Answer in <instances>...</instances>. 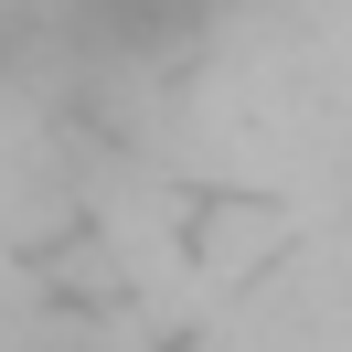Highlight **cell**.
Listing matches in <instances>:
<instances>
[{"mask_svg": "<svg viewBox=\"0 0 352 352\" xmlns=\"http://www.w3.org/2000/svg\"><path fill=\"white\" fill-rule=\"evenodd\" d=\"M224 11L235 0H65V43L107 75H160V65L214 43Z\"/></svg>", "mask_w": 352, "mask_h": 352, "instance_id": "cell-1", "label": "cell"}]
</instances>
